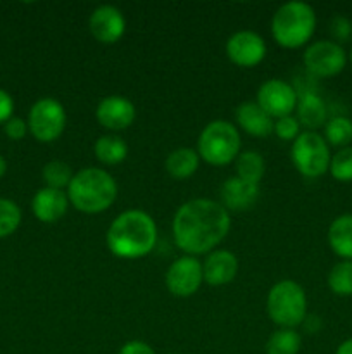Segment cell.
<instances>
[{
	"instance_id": "3957f363",
	"label": "cell",
	"mask_w": 352,
	"mask_h": 354,
	"mask_svg": "<svg viewBox=\"0 0 352 354\" xmlns=\"http://www.w3.org/2000/svg\"><path fill=\"white\" fill-rule=\"evenodd\" d=\"M117 182L102 168H83L75 173L68 187L69 204L85 214H100L117 199Z\"/></svg>"
},
{
	"instance_id": "f546056e",
	"label": "cell",
	"mask_w": 352,
	"mask_h": 354,
	"mask_svg": "<svg viewBox=\"0 0 352 354\" xmlns=\"http://www.w3.org/2000/svg\"><path fill=\"white\" fill-rule=\"evenodd\" d=\"M300 123L295 116H285L280 118V120H275V130L273 133L283 142H293L297 137H299L302 131H300Z\"/></svg>"
},
{
	"instance_id": "e575fe53",
	"label": "cell",
	"mask_w": 352,
	"mask_h": 354,
	"mask_svg": "<svg viewBox=\"0 0 352 354\" xmlns=\"http://www.w3.org/2000/svg\"><path fill=\"white\" fill-rule=\"evenodd\" d=\"M335 354H352V339H347V341L342 342Z\"/></svg>"
},
{
	"instance_id": "f1b7e54d",
	"label": "cell",
	"mask_w": 352,
	"mask_h": 354,
	"mask_svg": "<svg viewBox=\"0 0 352 354\" xmlns=\"http://www.w3.org/2000/svg\"><path fill=\"white\" fill-rule=\"evenodd\" d=\"M21 225V209L14 201L0 199V239L9 237Z\"/></svg>"
},
{
	"instance_id": "83f0119b",
	"label": "cell",
	"mask_w": 352,
	"mask_h": 354,
	"mask_svg": "<svg viewBox=\"0 0 352 354\" xmlns=\"http://www.w3.org/2000/svg\"><path fill=\"white\" fill-rule=\"evenodd\" d=\"M328 171H330V175L337 182H352V145L340 149V151L331 156L330 169Z\"/></svg>"
},
{
	"instance_id": "ba28073f",
	"label": "cell",
	"mask_w": 352,
	"mask_h": 354,
	"mask_svg": "<svg viewBox=\"0 0 352 354\" xmlns=\"http://www.w3.org/2000/svg\"><path fill=\"white\" fill-rule=\"evenodd\" d=\"M66 123H68L66 109L57 99L43 97L31 106L28 128L38 142L50 144L61 138L66 130Z\"/></svg>"
},
{
	"instance_id": "4316f807",
	"label": "cell",
	"mask_w": 352,
	"mask_h": 354,
	"mask_svg": "<svg viewBox=\"0 0 352 354\" xmlns=\"http://www.w3.org/2000/svg\"><path fill=\"white\" fill-rule=\"evenodd\" d=\"M41 176H43L45 187L64 190L69 187L75 173L71 171V166H69L68 162L61 161V159H54V161H48L47 165L43 166Z\"/></svg>"
},
{
	"instance_id": "d6986e66",
	"label": "cell",
	"mask_w": 352,
	"mask_h": 354,
	"mask_svg": "<svg viewBox=\"0 0 352 354\" xmlns=\"http://www.w3.org/2000/svg\"><path fill=\"white\" fill-rule=\"evenodd\" d=\"M295 113V118L299 120L300 127L307 128V131H316L321 127L324 128L328 121L326 104L314 92H306L299 95Z\"/></svg>"
},
{
	"instance_id": "6da1fadb",
	"label": "cell",
	"mask_w": 352,
	"mask_h": 354,
	"mask_svg": "<svg viewBox=\"0 0 352 354\" xmlns=\"http://www.w3.org/2000/svg\"><path fill=\"white\" fill-rule=\"evenodd\" d=\"M173 239L186 256L213 252L224 241L231 228L230 213L213 199L186 201L173 218Z\"/></svg>"
},
{
	"instance_id": "2e32d148",
	"label": "cell",
	"mask_w": 352,
	"mask_h": 354,
	"mask_svg": "<svg viewBox=\"0 0 352 354\" xmlns=\"http://www.w3.org/2000/svg\"><path fill=\"white\" fill-rule=\"evenodd\" d=\"M204 282L213 287L228 286L233 282L238 273V259L237 256L226 249H214L207 254L202 263Z\"/></svg>"
},
{
	"instance_id": "836d02e7",
	"label": "cell",
	"mask_w": 352,
	"mask_h": 354,
	"mask_svg": "<svg viewBox=\"0 0 352 354\" xmlns=\"http://www.w3.org/2000/svg\"><path fill=\"white\" fill-rule=\"evenodd\" d=\"M117 354H155L152 346H148L144 341H130L119 349Z\"/></svg>"
},
{
	"instance_id": "52a82bcc",
	"label": "cell",
	"mask_w": 352,
	"mask_h": 354,
	"mask_svg": "<svg viewBox=\"0 0 352 354\" xmlns=\"http://www.w3.org/2000/svg\"><path fill=\"white\" fill-rule=\"evenodd\" d=\"M330 145L317 131H302L292 142V162L306 178H320L330 169Z\"/></svg>"
},
{
	"instance_id": "30bf717a",
	"label": "cell",
	"mask_w": 352,
	"mask_h": 354,
	"mask_svg": "<svg viewBox=\"0 0 352 354\" xmlns=\"http://www.w3.org/2000/svg\"><path fill=\"white\" fill-rule=\"evenodd\" d=\"M255 102L259 104L264 113H268L273 120H280V118L292 116L293 111L297 109V102H299V93L293 88L290 83L285 80L271 78L266 80L261 86L257 88V95H255Z\"/></svg>"
},
{
	"instance_id": "d6a6232c",
	"label": "cell",
	"mask_w": 352,
	"mask_h": 354,
	"mask_svg": "<svg viewBox=\"0 0 352 354\" xmlns=\"http://www.w3.org/2000/svg\"><path fill=\"white\" fill-rule=\"evenodd\" d=\"M14 111V100L6 90L0 88V123H6L12 118Z\"/></svg>"
},
{
	"instance_id": "603a6c76",
	"label": "cell",
	"mask_w": 352,
	"mask_h": 354,
	"mask_svg": "<svg viewBox=\"0 0 352 354\" xmlns=\"http://www.w3.org/2000/svg\"><path fill=\"white\" fill-rule=\"evenodd\" d=\"M235 169L238 178L259 185L266 171L264 158L255 151H244L235 159Z\"/></svg>"
},
{
	"instance_id": "44dd1931",
	"label": "cell",
	"mask_w": 352,
	"mask_h": 354,
	"mask_svg": "<svg viewBox=\"0 0 352 354\" xmlns=\"http://www.w3.org/2000/svg\"><path fill=\"white\" fill-rule=\"evenodd\" d=\"M200 165V156L192 147H178L166 158V171L175 180H186L195 175Z\"/></svg>"
},
{
	"instance_id": "ac0fdd59",
	"label": "cell",
	"mask_w": 352,
	"mask_h": 354,
	"mask_svg": "<svg viewBox=\"0 0 352 354\" xmlns=\"http://www.w3.org/2000/svg\"><path fill=\"white\" fill-rule=\"evenodd\" d=\"M235 120L240 130L257 138H266L275 130V120L259 107L257 102H242L235 111Z\"/></svg>"
},
{
	"instance_id": "74e56055",
	"label": "cell",
	"mask_w": 352,
	"mask_h": 354,
	"mask_svg": "<svg viewBox=\"0 0 352 354\" xmlns=\"http://www.w3.org/2000/svg\"><path fill=\"white\" fill-rule=\"evenodd\" d=\"M169 354H179V353H169Z\"/></svg>"
},
{
	"instance_id": "5bb4252c",
	"label": "cell",
	"mask_w": 352,
	"mask_h": 354,
	"mask_svg": "<svg viewBox=\"0 0 352 354\" xmlns=\"http://www.w3.org/2000/svg\"><path fill=\"white\" fill-rule=\"evenodd\" d=\"M100 127L110 131H121L130 128L137 120V109L130 99L123 95L104 97L95 111Z\"/></svg>"
},
{
	"instance_id": "8fae6325",
	"label": "cell",
	"mask_w": 352,
	"mask_h": 354,
	"mask_svg": "<svg viewBox=\"0 0 352 354\" xmlns=\"http://www.w3.org/2000/svg\"><path fill=\"white\" fill-rule=\"evenodd\" d=\"M166 287L176 297H190L204 282L202 263L195 256H182L169 265L166 272Z\"/></svg>"
},
{
	"instance_id": "4fadbf2b",
	"label": "cell",
	"mask_w": 352,
	"mask_h": 354,
	"mask_svg": "<svg viewBox=\"0 0 352 354\" xmlns=\"http://www.w3.org/2000/svg\"><path fill=\"white\" fill-rule=\"evenodd\" d=\"M88 30L97 41L104 45H113L123 38L126 31V19L116 6L104 3L90 14Z\"/></svg>"
},
{
	"instance_id": "d4e9b609",
	"label": "cell",
	"mask_w": 352,
	"mask_h": 354,
	"mask_svg": "<svg viewBox=\"0 0 352 354\" xmlns=\"http://www.w3.org/2000/svg\"><path fill=\"white\" fill-rule=\"evenodd\" d=\"M323 138L328 145L333 147H349L352 142V120L345 116H335L324 124Z\"/></svg>"
},
{
	"instance_id": "ffe728a7",
	"label": "cell",
	"mask_w": 352,
	"mask_h": 354,
	"mask_svg": "<svg viewBox=\"0 0 352 354\" xmlns=\"http://www.w3.org/2000/svg\"><path fill=\"white\" fill-rule=\"evenodd\" d=\"M328 244L338 258L352 261V214H340L331 221Z\"/></svg>"
},
{
	"instance_id": "d590c367",
	"label": "cell",
	"mask_w": 352,
	"mask_h": 354,
	"mask_svg": "<svg viewBox=\"0 0 352 354\" xmlns=\"http://www.w3.org/2000/svg\"><path fill=\"white\" fill-rule=\"evenodd\" d=\"M6 171H7V162L6 159H3V156H0V178L6 175Z\"/></svg>"
},
{
	"instance_id": "cb8c5ba5",
	"label": "cell",
	"mask_w": 352,
	"mask_h": 354,
	"mask_svg": "<svg viewBox=\"0 0 352 354\" xmlns=\"http://www.w3.org/2000/svg\"><path fill=\"white\" fill-rule=\"evenodd\" d=\"M302 337L295 328H278L266 342V354H299Z\"/></svg>"
},
{
	"instance_id": "5b68a950",
	"label": "cell",
	"mask_w": 352,
	"mask_h": 354,
	"mask_svg": "<svg viewBox=\"0 0 352 354\" xmlns=\"http://www.w3.org/2000/svg\"><path fill=\"white\" fill-rule=\"evenodd\" d=\"M242 138L238 128L226 120H214L204 127L197 140L200 159L211 166H228L238 158Z\"/></svg>"
},
{
	"instance_id": "9c48e42d",
	"label": "cell",
	"mask_w": 352,
	"mask_h": 354,
	"mask_svg": "<svg viewBox=\"0 0 352 354\" xmlns=\"http://www.w3.org/2000/svg\"><path fill=\"white\" fill-rule=\"evenodd\" d=\"M304 68L316 78H333L344 71L347 52L333 40H317L304 50Z\"/></svg>"
},
{
	"instance_id": "7402d4cb",
	"label": "cell",
	"mask_w": 352,
	"mask_h": 354,
	"mask_svg": "<svg viewBox=\"0 0 352 354\" xmlns=\"http://www.w3.org/2000/svg\"><path fill=\"white\" fill-rule=\"evenodd\" d=\"M93 152L102 165L116 166L128 158V144L114 133L100 135L93 144Z\"/></svg>"
},
{
	"instance_id": "1f68e13d",
	"label": "cell",
	"mask_w": 352,
	"mask_h": 354,
	"mask_svg": "<svg viewBox=\"0 0 352 354\" xmlns=\"http://www.w3.org/2000/svg\"><path fill=\"white\" fill-rule=\"evenodd\" d=\"M28 130H30L28 123L21 120V118H10L9 121L3 123V131H6V135L10 140H21V138L26 137Z\"/></svg>"
},
{
	"instance_id": "e0dca14e",
	"label": "cell",
	"mask_w": 352,
	"mask_h": 354,
	"mask_svg": "<svg viewBox=\"0 0 352 354\" xmlns=\"http://www.w3.org/2000/svg\"><path fill=\"white\" fill-rule=\"evenodd\" d=\"M69 207L68 192L50 187H43L38 190L31 201V209L35 218H38L43 223H55L61 218L66 216Z\"/></svg>"
},
{
	"instance_id": "4dcf8cb0",
	"label": "cell",
	"mask_w": 352,
	"mask_h": 354,
	"mask_svg": "<svg viewBox=\"0 0 352 354\" xmlns=\"http://www.w3.org/2000/svg\"><path fill=\"white\" fill-rule=\"evenodd\" d=\"M330 35L333 38L335 44L342 45L347 44L352 40V21L349 17L342 16H333L330 21Z\"/></svg>"
},
{
	"instance_id": "9a60e30c",
	"label": "cell",
	"mask_w": 352,
	"mask_h": 354,
	"mask_svg": "<svg viewBox=\"0 0 352 354\" xmlns=\"http://www.w3.org/2000/svg\"><path fill=\"white\" fill-rule=\"evenodd\" d=\"M221 206L230 213H242V211H248L255 206L259 201V185L245 180L238 178L237 175L230 176L224 180L221 185Z\"/></svg>"
},
{
	"instance_id": "8d00e7d4",
	"label": "cell",
	"mask_w": 352,
	"mask_h": 354,
	"mask_svg": "<svg viewBox=\"0 0 352 354\" xmlns=\"http://www.w3.org/2000/svg\"><path fill=\"white\" fill-rule=\"evenodd\" d=\"M347 59H349V61H351V64H352V47H351V50H349V54H347Z\"/></svg>"
},
{
	"instance_id": "277c9868",
	"label": "cell",
	"mask_w": 352,
	"mask_h": 354,
	"mask_svg": "<svg viewBox=\"0 0 352 354\" xmlns=\"http://www.w3.org/2000/svg\"><path fill=\"white\" fill-rule=\"evenodd\" d=\"M316 30V12L300 0H292L276 9L271 19V35L276 44L289 50L304 47Z\"/></svg>"
},
{
	"instance_id": "7c38bea8",
	"label": "cell",
	"mask_w": 352,
	"mask_h": 354,
	"mask_svg": "<svg viewBox=\"0 0 352 354\" xmlns=\"http://www.w3.org/2000/svg\"><path fill=\"white\" fill-rule=\"evenodd\" d=\"M226 57L238 68H255L268 54L264 38L252 30H242L226 40Z\"/></svg>"
},
{
	"instance_id": "8992f818",
	"label": "cell",
	"mask_w": 352,
	"mask_h": 354,
	"mask_svg": "<svg viewBox=\"0 0 352 354\" xmlns=\"http://www.w3.org/2000/svg\"><path fill=\"white\" fill-rule=\"evenodd\" d=\"M269 320L280 328H297L307 317V296L295 280H282L269 289L266 297Z\"/></svg>"
},
{
	"instance_id": "7a4b0ae2",
	"label": "cell",
	"mask_w": 352,
	"mask_h": 354,
	"mask_svg": "<svg viewBox=\"0 0 352 354\" xmlns=\"http://www.w3.org/2000/svg\"><path fill=\"white\" fill-rule=\"evenodd\" d=\"M109 251L119 259H141L157 244V225L141 209H128L117 214L107 228Z\"/></svg>"
},
{
	"instance_id": "484cf974",
	"label": "cell",
	"mask_w": 352,
	"mask_h": 354,
	"mask_svg": "<svg viewBox=\"0 0 352 354\" xmlns=\"http://www.w3.org/2000/svg\"><path fill=\"white\" fill-rule=\"evenodd\" d=\"M328 287L335 296L349 297L352 296V261L342 259L328 273Z\"/></svg>"
}]
</instances>
